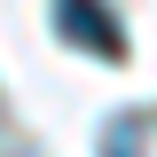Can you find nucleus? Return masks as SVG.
I'll return each instance as SVG.
<instances>
[{"label":"nucleus","mask_w":157,"mask_h":157,"mask_svg":"<svg viewBox=\"0 0 157 157\" xmlns=\"http://www.w3.org/2000/svg\"><path fill=\"white\" fill-rule=\"evenodd\" d=\"M55 32L71 39V47H86V55H102V63L126 55V32H118L110 0H55Z\"/></svg>","instance_id":"1"}]
</instances>
